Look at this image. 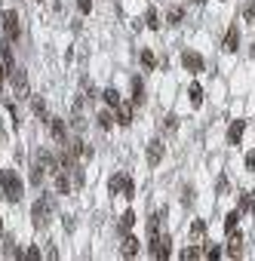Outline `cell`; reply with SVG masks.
<instances>
[{"mask_svg": "<svg viewBox=\"0 0 255 261\" xmlns=\"http://www.w3.org/2000/svg\"><path fill=\"white\" fill-rule=\"evenodd\" d=\"M53 212H56V200L53 197H40L37 203H34V212H31L34 228H46L49 218H53Z\"/></svg>", "mask_w": 255, "mask_h": 261, "instance_id": "1", "label": "cell"}, {"mask_svg": "<svg viewBox=\"0 0 255 261\" xmlns=\"http://www.w3.org/2000/svg\"><path fill=\"white\" fill-rule=\"evenodd\" d=\"M0 191H4V200L19 203L22 200V181L16 172H0Z\"/></svg>", "mask_w": 255, "mask_h": 261, "instance_id": "2", "label": "cell"}, {"mask_svg": "<svg viewBox=\"0 0 255 261\" xmlns=\"http://www.w3.org/2000/svg\"><path fill=\"white\" fill-rule=\"evenodd\" d=\"M111 194H123L126 200H132V197H135V181H132L126 172H117V175L111 178Z\"/></svg>", "mask_w": 255, "mask_h": 261, "instance_id": "3", "label": "cell"}, {"mask_svg": "<svg viewBox=\"0 0 255 261\" xmlns=\"http://www.w3.org/2000/svg\"><path fill=\"white\" fill-rule=\"evenodd\" d=\"M181 65H185L191 74H200L206 62H203V56H200V53H194V49H185V56H181Z\"/></svg>", "mask_w": 255, "mask_h": 261, "instance_id": "4", "label": "cell"}, {"mask_svg": "<svg viewBox=\"0 0 255 261\" xmlns=\"http://www.w3.org/2000/svg\"><path fill=\"white\" fill-rule=\"evenodd\" d=\"M10 77H13L16 95H19V98H28V74H25V71H19V68H13V71H10Z\"/></svg>", "mask_w": 255, "mask_h": 261, "instance_id": "5", "label": "cell"}, {"mask_svg": "<svg viewBox=\"0 0 255 261\" xmlns=\"http://www.w3.org/2000/svg\"><path fill=\"white\" fill-rule=\"evenodd\" d=\"M4 31H7L10 40H16V37H19V16H16L13 10H7V13H4Z\"/></svg>", "mask_w": 255, "mask_h": 261, "instance_id": "6", "label": "cell"}, {"mask_svg": "<svg viewBox=\"0 0 255 261\" xmlns=\"http://www.w3.org/2000/svg\"><path fill=\"white\" fill-rule=\"evenodd\" d=\"M151 255L154 258H169V237H151Z\"/></svg>", "mask_w": 255, "mask_h": 261, "instance_id": "7", "label": "cell"}, {"mask_svg": "<svg viewBox=\"0 0 255 261\" xmlns=\"http://www.w3.org/2000/svg\"><path fill=\"white\" fill-rule=\"evenodd\" d=\"M138 246H141V243H138V237L126 234V237H123V243H120V255H123V258H132V255H138Z\"/></svg>", "mask_w": 255, "mask_h": 261, "instance_id": "8", "label": "cell"}, {"mask_svg": "<svg viewBox=\"0 0 255 261\" xmlns=\"http://www.w3.org/2000/svg\"><path fill=\"white\" fill-rule=\"evenodd\" d=\"M49 135L65 144V141H68V126H65L62 120H49Z\"/></svg>", "mask_w": 255, "mask_h": 261, "instance_id": "9", "label": "cell"}, {"mask_svg": "<svg viewBox=\"0 0 255 261\" xmlns=\"http://www.w3.org/2000/svg\"><path fill=\"white\" fill-rule=\"evenodd\" d=\"M117 123H120V126H129V123H132V105H129V101H120V105H117Z\"/></svg>", "mask_w": 255, "mask_h": 261, "instance_id": "10", "label": "cell"}, {"mask_svg": "<svg viewBox=\"0 0 255 261\" xmlns=\"http://www.w3.org/2000/svg\"><path fill=\"white\" fill-rule=\"evenodd\" d=\"M37 166H40V169H46V172H56V169H59V163L53 160V154H49V151H37Z\"/></svg>", "mask_w": 255, "mask_h": 261, "instance_id": "11", "label": "cell"}, {"mask_svg": "<svg viewBox=\"0 0 255 261\" xmlns=\"http://www.w3.org/2000/svg\"><path fill=\"white\" fill-rule=\"evenodd\" d=\"M160 160H163V141H151V144H148V163L157 166Z\"/></svg>", "mask_w": 255, "mask_h": 261, "instance_id": "12", "label": "cell"}, {"mask_svg": "<svg viewBox=\"0 0 255 261\" xmlns=\"http://www.w3.org/2000/svg\"><path fill=\"white\" fill-rule=\"evenodd\" d=\"M240 246H243V237H240V231H231V240H228V255H234V258H237V255L243 252Z\"/></svg>", "mask_w": 255, "mask_h": 261, "instance_id": "13", "label": "cell"}, {"mask_svg": "<svg viewBox=\"0 0 255 261\" xmlns=\"http://www.w3.org/2000/svg\"><path fill=\"white\" fill-rule=\"evenodd\" d=\"M240 46V31L237 28H231L228 34H225V53H234Z\"/></svg>", "mask_w": 255, "mask_h": 261, "instance_id": "14", "label": "cell"}, {"mask_svg": "<svg viewBox=\"0 0 255 261\" xmlns=\"http://www.w3.org/2000/svg\"><path fill=\"white\" fill-rule=\"evenodd\" d=\"M132 225H135V212L129 209V212H123V215H120V234L126 237V234L132 231Z\"/></svg>", "mask_w": 255, "mask_h": 261, "instance_id": "15", "label": "cell"}, {"mask_svg": "<svg viewBox=\"0 0 255 261\" xmlns=\"http://www.w3.org/2000/svg\"><path fill=\"white\" fill-rule=\"evenodd\" d=\"M144 101V86H141V77H132V105H141Z\"/></svg>", "mask_w": 255, "mask_h": 261, "instance_id": "16", "label": "cell"}, {"mask_svg": "<svg viewBox=\"0 0 255 261\" xmlns=\"http://www.w3.org/2000/svg\"><path fill=\"white\" fill-rule=\"evenodd\" d=\"M240 138H243V120H234V123H231V129H228V141H231V144H237Z\"/></svg>", "mask_w": 255, "mask_h": 261, "instance_id": "17", "label": "cell"}, {"mask_svg": "<svg viewBox=\"0 0 255 261\" xmlns=\"http://www.w3.org/2000/svg\"><path fill=\"white\" fill-rule=\"evenodd\" d=\"M101 98H105V105H111V108H117V105H120V92H117L114 86H108V89L101 92Z\"/></svg>", "mask_w": 255, "mask_h": 261, "instance_id": "18", "label": "cell"}, {"mask_svg": "<svg viewBox=\"0 0 255 261\" xmlns=\"http://www.w3.org/2000/svg\"><path fill=\"white\" fill-rule=\"evenodd\" d=\"M240 215H243L240 209H234V212H228V215H225V231H228V234H231V231H237V221H240Z\"/></svg>", "mask_w": 255, "mask_h": 261, "instance_id": "19", "label": "cell"}, {"mask_svg": "<svg viewBox=\"0 0 255 261\" xmlns=\"http://www.w3.org/2000/svg\"><path fill=\"white\" fill-rule=\"evenodd\" d=\"M144 25H148L151 31H160V13H157L154 7L148 10V16H144Z\"/></svg>", "mask_w": 255, "mask_h": 261, "instance_id": "20", "label": "cell"}, {"mask_svg": "<svg viewBox=\"0 0 255 261\" xmlns=\"http://www.w3.org/2000/svg\"><path fill=\"white\" fill-rule=\"evenodd\" d=\"M188 95H191V105H194V108L203 105V86H200V83H194V86L188 89Z\"/></svg>", "mask_w": 255, "mask_h": 261, "instance_id": "21", "label": "cell"}, {"mask_svg": "<svg viewBox=\"0 0 255 261\" xmlns=\"http://www.w3.org/2000/svg\"><path fill=\"white\" fill-rule=\"evenodd\" d=\"M114 123H117V117L111 114V111H101V114H98V126H101V129H111Z\"/></svg>", "mask_w": 255, "mask_h": 261, "instance_id": "22", "label": "cell"}, {"mask_svg": "<svg viewBox=\"0 0 255 261\" xmlns=\"http://www.w3.org/2000/svg\"><path fill=\"white\" fill-rule=\"evenodd\" d=\"M255 209V197L252 194H240V212H252Z\"/></svg>", "mask_w": 255, "mask_h": 261, "instance_id": "23", "label": "cell"}, {"mask_svg": "<svg viewBox=\"0 0 255 261\" xmlns=\"http://www.w3.org/2000/svg\"><path fill=\"white\" fill-rule=\"evenodd\" d=\"M181 19H185V13H181V7H172V10L166 13V22H169V25H178Z\"/></svg>", "mask_w": 255, "mask_h": 261, "instance_id": "24", "label": "cell"}, {"mask_svg": "<svg viewBox=\"0 0 255 261\" xmlns=\"http://www.w3.org/2000/svg\"><path fill=\"white\" fill-rule=\"evenodd\" d=\"M203 234H206V221H200V218H197L194 225H191V237H194V240H200Z\"/></svg>", "mask_w": 255, "mask_h": 261, "instance_id": "25", "label": "cell"}, {"mask_svg": "<svg viewBox=\"0 0 255 261\" xmlns=\"http://www.w3.org/2000/svg\"><path fill=\"white\" fill-rule=\"evenodd\" d=\"M31 111L37 117H46V105H43V98H31Z\"/></svg>", "mask_w": 255, "mask_h": 261, "instance_id": "26", "label": "cell"}, {"mask_svg": "<svg viewBox=\"0 0 255 261\" xmlns=\"http://www.w3.org/2000/svg\"><path fill=\"white\" fill-rule=\"evenodd\" d=\"M141 65L148 68V71H151V68L157 65V59H154V53H151V49H141Z\"/></svg>", "mask_w": 255, "mask_h": 261, "instance_id": "27", "label": "cell"}, {"mask_svg": "<svg viewBox=\"0 0 255 261\" xmlns=\"http://www.w3.org/2000/svg\"><path fill=\"white\" fill-rule=\"evenodd\" d=\"M56 188H59V194H68V191H71V184H68L65 172H59V175H56Z\"/></svg>", "mask_w": 255, "mask_h": 261, "instance_id": "28", "label": "cell"}, {"mask_svg": "<svg viewBox=\"0 0 255 261\" xmlns=\"http://www.w3.org/2000/svg\"><path fill=\"white\" fill-rule=\"evenodd\" d=\"M203 255H206V258H222V249H218V246H215V243H209V246H206V252H203Z\"/></svg>", "mask_w": 255, "mask_h": 261, "instance_id": "29", "label": "cell"}, {"mask_svg": "<svg viewBox=\"0 0 255 261\" xmlns=\"http://www.w3.org/2000/svg\"><path fill=\"white\" fill-rule=\"evenodd\" d=\"M181 258H203V252H200L197 246H191V249H185V252H181Z\"/></svg>", "mask_w": 255, "mask_h": 261, "instance_id": "30", "label": "cell"}, {"mask_svg": "<svg viewBox=\"0 0 255 261\" xmlns=\"http://www.w3.org/2000/svg\"><path fill=\"white\" fill-rule=\"evenodd\" d=\"M25 258H31V261H37V258H40V249H37V246H31V249L25 252Z\"/></svg>", "mask_w": 255, "mask_h": 261, "instance_id": "31", "label": "cell"}, {"mask_svg": "<svg viewBox=\"0 0 255 261\" xmlns=\"http://www.w3.org/2000/svg\"><path fill=\"white\" fill-rule=\"evenodd\" d=\"M77 7H80V13H89L92 10V0H77Z\"/></svg>", "mask_w": 255, "mask_h": 261, "instance_id": "32", "label": "cell"}, {"mask_svg": "<svg viewBox=\"0 0 255 261\" xmlns=\"http://www.w3.org/2000/svg\"><path fill=\"white\" fill-rule=\"evenodd\" d=\"M252 166H255V147H252V151L246 154V169H252Z\"/></svg>", "mask_w": 255, "mask_h": 261, "instance_id": "33", "label": "cell"}, {"mask_svg": "<svg viewBox=\"0 0 255 261\" xmlns=\"http://www.w3.org/2000/svg\"><path fill=\"white\" fill-rule=\"evenodd\" d=\"M7 74H10V68H7L4 62H0V89H4V77H7Z\"/></svg>", "mask_w": 255, "mask_h": 261, "instance_id": "34", "label": "cell"}, {"mask_svg": "<svg viewBox=\"0 0 255 261\" xmlns=\"http://www.w3.org/2000/svg\"><path fill=\"white\" fill-rule=\"evenodd\" d=\"M175 126H178V120H175V117H166V129L175 132Z\"/></svg>", "mask_w": 255, "mask_h": 261, "instance_id": "35", "label": "cell"}, {"mask_svg": "<svg viewBox=\"0 0 255 261\" xmlns=\"http://www.w3.org/2000/svg\"><path fill=\"white\" fill-rule=\"evenodd\" d=\"M0 237H4V218H0Z\"/></svg>", "mask_w": 255, "mask_h": 261, "instance_id": "36", "label": "cell"}, {"mask_svg": "<svg viewBox=\"0 0 255 261\" xmlns=\"http://www.w3.org/2000/svg\"><path fill=\"white\" fill-rule=\"evenodd\" d=\"M194 4H206V0H194Z\"/></svg>", "mask_w": 255, "mask_h": 261, "instance_id": "37", "label": "cell"}]
</instances>
